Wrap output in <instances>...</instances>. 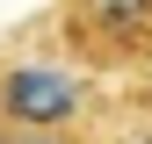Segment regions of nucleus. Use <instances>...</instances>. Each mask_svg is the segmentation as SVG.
I'll return each mask as SVG.
<instances>
[{"label": "nucleus", "instance_id": "f03ea898", "mask_svg": "<svg viewBox=\"0 0 152 144\" xmlns=\"http://www.w3.org/2000/svg\"><path fill=\"white\" fill-rule=\"evenodd\" d=\"M51 36L94 72H145L152 0H51Z\"/></svg>", "mask_w": 152, "mask_h": 144}, {"label": "nucleus", "instance_id": "7ed1b4c3", "mask_svg": "<svg viewBox=\"0 0 152 144\" xmlns=\"http://www.w3.org/2000/svg\"><path fill=\"white\" fill-rule=\"evenodd\" d=\"M15 144H116L102 122H65V130H15Z\"/></svg>", "mask_w": 152, "mask_h": 144}, {"label": "nucleus", "instance_id": "f257e3e1", "mask_svg": "<svg viewBox=\"0 0 152 144\" xmlns=\"http://www.w3.org/2000/svg\"><path fill=\"white\" fill-rule=\"evenodd\" d=\"M0 122L7 130H65L102 122V72L72 50H0Z\"/></svg>", "mask_w": 152, "mask_h": 144}]
</instances>
